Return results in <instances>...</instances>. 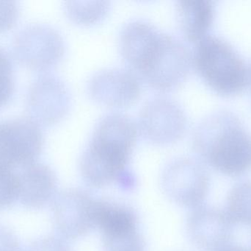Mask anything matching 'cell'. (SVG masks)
<instances>
[{
    "label": "cell",
    "mask_w": 251,
    "mask_h": 251,
    "mask_svg": "<svg viewBox=\"0 0 251 251\" xmlns=\"http://www.w3.org/2000/svg\"><path fill=\"white\" fill-rule=\"evenodd\" d=\"M119 42L122 57L152 88L174 89L190 74L192 53L185 43L148 21L126 22L121 29Z\"/></svg>",
    "instance_id": "6da1fadb"
},
{
    "label": "cell",
    "mask_w": 251,
    "mask_h": 251,
    "mask_svg": "<svg viewBox=\"0 0 251 251\" xmlns=\"http://www.w3.org/2000/svg\"><path fill=\"white\" fill-rule=\"evenodd\" d=\"M137 122L119 112L107 113L99 119L79 162L87 184L104 187L122 182L138 138Z\"/></svg>",
    "instance_id": "7a4b0ae2"
},
{
    "label": "cell",
    "mask_w": 251,
    "mask_h": 251,
    "mask_svg": "<svg viewBox=\"0 0 251 251\" xmlns=\"http://www.w3.org/2000/svg\"><path fill=\"white\" fill-rule=\"evenodd\" d=\"M192 144L201 160L224 175L239 176L251 168V133L228 109H218L201 119Z\"/></svg>",
    "instance_id": "3957f363"
},
{
    "label": "cell",
    "mask_w": 251,
    "mask_h": 251,
    "mask_svg": "<svg viewBox=\"0 0 251 251\" xmlns=\"http://www.w3.org/2000/svg\"><path fill=\"white\" fill-rule=\"evenodd\" d=\"M192 63L203 81L221 95L240 94L249 84L250 67L228 41L218 35H207L196 43Z\"/></svg>",
    "instance_id": "277c9868"
},
{
    "label": "cell",
    "mask_w": 251,
    "mask_h": 251,
    "mask_svg": "<svg viewBox=\"0 0 251 251\" xmlns=\"http://www.w3.org/2000/svg\"><path fill=\"white\" fill-rule=\"evenodd\" d=\"M139 133L150 142L168 144L179 140L188 121L182 106L171 97L155 96L145 102L137 122Z\"/></svg>",
    "instance_id": "5b68a950"
},
{
    "label": "cell",
    "mask_w": 251,
    "mask_h": 251,
    "mask_svg": "<svg viewBox=\"0 0 251 251\" xmlns=\"http://www.w3.org/2000/svg\"><path fill=\"white\" fill-rule=\"evenodd\" d=\"M162 186L166 195L184 207L201 206L209 188V176L205 167L196 159L179 157L164 169Z\"/></svg>",
    "instance_id": "8992f818"
},
{
    "label": "cell",
    "mask_w": 251,
    "mask_h": 251,
    "mask_svg": "<svg viewBox=\"0 0 251 251\" xmlns=\"http://www.w3.org/2000/svg\"><path fill=\"white\" fill-rule=\"evenodd\" d=\"M44 144L39 123L32 118L0 121V169L36 162Z\"/></svg>",
    "instance_id": "52a82bcc"
},
{
    "label": "cell",
    "mask_w": 251,
    "mask_h": 251,
    "mask_svg": "<svg viewBox=\"0 0 251 251\" xmlns=\"http://www.w3.org/2000/svg\"><path fill=\"white\" fill-rule=\"evenodd\" d=\"M15 54L22 63L33 69H50L63 58L64 38L50 25L38 24L24 29L16 36Z\"/></svg>",
    "instance_id": "ba28073f"
},
{
    "label": "cell",
    "mask_w": 251,
    "mask_h": 251,
    "mask_svg": "<svg viewBox=\"0 0 251 251\" xmlns=\"http://www.w3.org/2000/svg\"><path fill=\"white\" fill-rule=\"evenodd\" d=\"M97 200L79 189H69L53 199L54 226L60 236L75 240L86 235L96 226Z\"/></svg>",
    "instance_id": "9c48e42d"
},
{
    "label": "cell",
    "mask_w": 251,
    "mask_h": 251,
    "mask_svg": "<svg viewBox=\"0 0 251 251\" xmlns=\"http://www.w3.org/2000/svg\"><path fill=\"white\" fill-rule=\"evenodd\" d=\"M86 88L90 97L100 104L108 107H125L140 97L141 79L134 70L128 68H105L90 77Z\"/></svg>",
    "instance_id": "30bf717a"
},
{
    "label": "cell",
    "mask_w": 251,
    "mask_h": 251,
    "mask_svg": "<svg viewBox=\"0 0 251 251\" xmlns=\"http://www.w3.org/2000/svg\"><path fill=\"white\" fill-rule=\"evenodd\" d=\"M72 93L66 83L54 75L40 76L28 94V108L32 119L46 125L57 123L72 106Z\"/></svg>",
    "instance_id": "8fae6325"
},
{
    "label": "cell",
    "mask_w": 251,
    "mask_h": 251,
    "mask_svg": "<svg viewBox=\"0 0 251 251\" xmlns=\"http://www.w3.org/2000/svg\"><path fill=\"white\" fill-rule=\"evenodd\" d=\"M234 225L225 211L201 206L187 218V234L199 249L218 251L230 245Z\"/></svg>",
    "instance_id": "7c38bea8"
},
{
    "label": "cell",
    "mask_w": 251,
    "mask_h": 251,
    "mask_svg": "<svg viewBox=\"0 0 251 251\" xmlns=\"http://www.w3.org/2000/svg\"><path fill=\"white\" fill-rule=\"evenodd\" d=\"M18 175L19 200L25 207L40 209L55 197L57 177L44 164L34 162L22 167Z\"/></svg>",
    "instance_id": "4fadbf2b"
},
{
    "label": "cell",
    "mask_w": 251,
    "mask_h": 251,
    "mask_svg": "<svg viewBox=\"0 0 251 251\" xmlns=\"http://www.w3.org/2000/svg\"><path fill=\"white\" fill-rule=\"evenodd\" d=\"M215 2L211 0H178L176 14L186 39L197 43L207 35L213 25Z\"/></svg>",
    "instance_id": "5bb4252c"
},
{
    "label": "cell",
    "mask_w": 251,
    "mask_h": 251,
    "mask_svg": "<svg viewBox=\"0 0 251 251\" xmlns=\"http://www.w3.org/2000/svg\"><path fill=\"white\" fill-rule=\"evenodd\" d=\"M95 223L102 235L137 229V217L132 209L105 200H97Z\"/></svg>",
    "instance_id": "9a60e30c"
},
{
    "label": "cell",
    "mask_w": 251,
    "mask_h": 251,
    "mask_svg": "<svg viewBox=\"0 0 251 251\" xmlns=\"http://www.w3.org/2000/svg\"><path fill=\"white\" fill-rule=\"evenodd\" d=\"M225 212L233 223L251 226V181H241L230 190Z\"/></svg>",
    "instance_id": "2e32d148"
},
{
    "label": "cell",
    "mask_w": 251,
    "mask_h": 251,
    "mask_svg": "<svg viewBox=\"0 0 251 251\" xmlns=\"http://www.w3.org/2000/svg\"><path fill=\"white\" fill-rule=\"evenodd\" d=\"M68 17L76 24L91 25L102 20L110 8V2L104 0L79 1L71 0L65 3Z\"/></svg>",
    "instance_id": "e0dca14e"
},
{
    "label": "cell",
    "mask_w": 251,
    "mask_h": 251,
    "mask_svg": "<svg viewBox=\"0 0 251 251\" xmlns=\"http://www.w3.org/2000/svg\"><path fill=\"white\" fill-rule=\"evenodd\" d=\"M102 242L104 251H146L137 229L102 235Z\"/></svg>",
    "instance_id": "ac0fdd59"
},
{
    "label": "cell",
    "mask_w": 251,
    "mask_h": 251,
    "mask_svg": "<svg viewBox=\"0 0 251 251\" xmlns=\"http://www.w3.org/2000/svg\"><path fill=\"white\" fill-rule=\"evenodd\" d=\"M19 184L17 174L12 169H0V210L19 200Z\"/></svg>",
    "instance_id": "d6986e66"
},
{
    "label": "cell",
    "mask_w": 251,
    "mask_h": 251,
    "mask_svg": "<svg viewBox=\"0 0 251 251\" xmlns=\"http://www.w3.org/2000/svg\"><path fill=\"white\" fill-rule=\"evenodd\" d=\"M14 90L13 69L8 54L0 47V107L10 100Z\"/></svg>",
    "instance_id": "ffe728a7"
},
{
    "label": "cell",
    "mask_w": 251,
    "mask_h": 251,
    "mask_svg": "<svg viewBox=\"0 0 251 251\" xmlns=\"http://www.w3.org/2000/svg\"><path fill=\"white\" fill-rule=\"evenodd\" d=\"M18 13L16 1H0V32L7 30L14 25Z\"/></svg>",
    "instance_id": "44dd1931"
},
{
    "label": "cell",
    "mask_w": 251,
    "mask_h": 251,
    "mask_svg": "<svg viewBox=\"0 0 251 251\" xmlns=\"http://www.w3.org/2000/svg\"><path fill=\"white\" fill-rule=\"evenodd\" d=\"M27 251H71V249L63 240L47 237L34 241Z\"/></svg>",
    "instance_id": "7402d4cb"
},
{
    "label": "cell",
    "mask_w": 251,
    "mask_h": 251,
    "mask_svg": "<svg viewBox=\"0 0 251 251\" xmlns=\"http://www.w3.org/2000/svg\"><path fill=\"white\" fill-rule=\"evenodd\" d=\"M0 251H22L19 240L8 228L0 226Z\"/></svg>",
    "instance_id": "603a6c76"
},
{
    "label": "cell",
    "mask_w": 251,
    "mask_h": 251,
    "mask_svg": "<svg viewBox=\"0 0 251 251\" xmlns=\"http://www.w3.org/2000/svg\"><path fill=\"white\" fill-rule=\"evenodd\" d=\"M218 251H251V249L249 248L244 247V246L228 245V246H226L225 248Z\"/></svg>",
    "instance_id": "cb8c5ba5"
},
{
    "label": "cell",
    "mask_w": 251,
    "mask_h": 251,
    "mask_svg": "<svg viewBox=\"0 0 251 251\" xmlns=\"http://www.w3.org/2000/svg\"><path fill=\"white\" fill-rule=\"evenodd\" d=\"M249 84L251 85V66H250V79H249Z\"/></svg>",
    "instance_id": "d4e9b609"
}]
</instances>
